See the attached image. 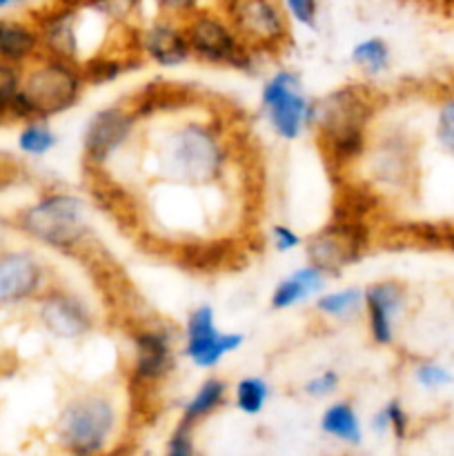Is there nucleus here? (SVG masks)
<instances>
[{
    "label": "nucleus",
    "mask_w": 454,
    "mask_h": 456,
    "mask_svg": "<svg viewBox=\"0 0 454 456\" xmlns=\"http://www.w3.org/2000/svg\"><path fill=\"white\" fill-rule=\"evenodd\" d=\"M154 4L158 9V13H163V16H172L182 20L190 13H194L196 9L203 7V0H154Z\"/></svg>",
    "instance_id": "obj_34"
},
{
    "label": "nucleus",
    "mask_w": 454,
    "mask_h": 456,
    "mask_svg": "<svg viewBox=\"0 0 454 456\" xmlns=\"http://www.w3.org/2000/svg\"><path fill=\"white\" fill-rule=\"evenodd\" d=\"M85 76L78 62L43 53L22 67L20 92L13 98V120H49L78 105Z\"/></svg>",
    "instance_id": "obj_3"
},
{
    "label": "nucleus",
    "mask_w": 454,
    "mask_h": 456,
    "mask_svg": "<svg viewBox=\"0 0 454 456\" xmlns=\"http://www.w3.org/2000/svg\"><path fill=\"white\" fill-rule=\"evenodd\" d=\"M43 56V40L34 18L0 16V61L25 67Z\"/></svg>",
    "instance_id": "obj_17"
},
{
    "label": "nucleus",
    "mask_w": 454,
    "mask_h": 456,
    "mask_svg": "<svg viewBox=\"0 0 454 456\" xmlns=\"http://www.w3.org/2000/svg\"><path fill=\"white\" fill-rule=\"evenodd\" d=\"M236 3H239V0H218V7H221V9H225V12H227V9H230V7H234Z\"/></svg>",
    "instance_id": "obj_37"
},
{
    "label": "nucleus",
    "mask_w": 454,
    "mask_h": 456,
    "mask_svg": "<svg viewBox=\"0 0 454 456\" xmlns=\"http://www.w3.org/2000/svg\"><path fill=\"white\" fill-rule=\"evenodd\" d=\"M245 343L239 332H221L214 316V307L199 305L190 312L185 325V352L187 359L200 370L216 368L225 356L234 354Z\"/></svg>",
    "instance_id": "obj_13"
},
{
    "label": "nucleus",
    "mask_w": 454,
    "mask_h": 456,
    "mask_svg": "<svg viewBox=\"0 0 454 456\" xmlns=\"http://www.w3.org/2000/svg\"><path fill=\"white\" fill-rule=\"evenodd\" d=\"M316 312L325 319L350 321L359 312H363V289L361 288H343L334 292H320L314 303Z\"/></svg>",
    "instance_id": "obj_22"
},
{
    "label": "nucleus",
    "mask_w": 454,
    "mask_h": 456,
    "mask_svg": "<svg viewBox=\"0 0 454 456\" xmlns=\"http://www.w3.org/2000/svg\"><path fill=\"white\" fill-rule=\"evenodd\" d=\"M227 395H230V387L221 377L205 379L199 390L194 392V396L185 401L178 421L190 423V426L196 428L203 419L212 417L214 412H218L227 403Z\"/></svg>",
    "instance_id": "obj_21"
},
{
    "label": "nucleus",
    "mask_w": 454,
    "mask_h": 456,
    "mask_svg": "<svg viewBox=\"0 0 454 456\" xmlns=\"http://www.w3.org/2000/svg\"><path fill=\"white\" fill-rule=\"evenodd\" d=\"M439 3L443 4L445 9H452V12H454V0H439Z\"/></svg>",
    "instance_id": "obj_38"
},
{
    "label": "nucleus",
    "mask_w": 454,
    "mask_h": 456,
    "mask_svg": "<svg viewBox=\"0 0 454 456\" xmlns=\"http://www.w3.org/2000/svg\"><path fill=\"white\" fill-rule=\"evenodd\" d=\"M338 383H341V377L334 370H325V372L316 374L310 381H305L303 386V392H305L310 399H328L334 392L338 390Z\"/></svg>",
    "instance_id": "obj_31"
},
{
    "label": "nucleus",
    "mask_w": 454,
    "mask_h": 456,
    "mask_svg": "<svg viewBox=\"0 0 454 456\" xmlns=\"http://www.w3.org/2000/svg\"><path fill=\"white\" fill-rule=\"evenodd\" d=\"M56 142L58 136L49 127L47 120H27L18 134V150L25 156H34V159L49 154L56 147Z\"/></svg>",
    "instance_id": "obj_24"
},
{
    "label": "nucleus",
    "mask_w": 454,
    "mask_h": 456,
    "mask_svg": "<svg viewBox=\"0 0 454 456\" xmlns=\"http://www.w3.org/2000/svg\"><path fill=\"white\" fill-rule=\"evenodd\" d=\"M13 227L29 240L62 254H85L92 243L87 203L71 191L43 194L13 216Z\"/></svg>",
    "instance_id": "obj_4"
},
{
    "label": "nucleus",
    "mask_w": 454,
    "mask_h": 456,
    "mask_svg": "<svg viewBox=\"0 0 454 456\" xmlns=\"http://www.w3.org/2000/svg\"><path fill=\"white\" fill-rule=\"evenodd\" d=\"M408 289L394 279L377 281L363 289V312L368 319V332L377 346L394 343L396 319L405 307Z\"/></svg>",
    "instance_id": "obj_16"
},
{
    "label": "nucleus",
    "mask_w": 454,
    "mask_h": 456,
    "mask_svg": "<svg viewBox=\"0 0 454 456\" xmlns=\"http://www.w3.org/2000/svg\"><path fill=\"white\" fill-rule=\"evenodd\" d=\"M377 114V98L363 85H345L314 102L312 127L325 156L336 169L350 167L368 151V129Z\"/></svg>",
    "instance_id": "obj_2"
},
{
    "label": "nucleus",
    "mask_w": 454,
    "mask_h": 456,
    "mask_svg": "<svg viewBox=\"0 0 454 456\" xmlns=\"http://www.w3.org/2000/svg\"><path fill=\"white\" fill-rule=\"evenodd\" d=\"M227 13L243 43L256 56L279 53L292 38V20L280 0H239Z\"/></svg>",
    "instance_id": "obj_9"
},
{
    "label": "nucleus",
    "mask_w": 454,
    "mask_h": 456,
    "mask_svg": "<svg viewBox=\"0 0 454 456\" xmlns=\"http://www.w3.org/2000/svg\"><path fill=\"white\" fill-rule=\"evenodd\" d=\"M261 105L267 123L283 141H296L307 127H312L314 101L303 94L301 78L289 69H279L265 80L261 92Z\"/></svg>",
    "instance_id": "obj_8"
},
{
    "label": "nucleus",
    "mask_w": 454,
    "mask_h": 456,
    "mask_svg": "<svg viewBox=\"0 0 454 456\" xmlns=\"http://www.w3.org/2000/svg\"><path fill=\"white\" fill-rule=\"evenodd\" d=\"M22 3H27V0H0V12H9V9L20 7Z\"/></svg>",
    "instance_id": "obj_35"
},
{
    "label": "nucleus",
    "mask_w": 454,
    "mask_h": 456,
    "mask_svg": "<svg viewBox=\"0 0 454 456\" xmlns=\"http://www.w3.org/2000/svg\"><path fill=\"white\" fill-rule=\"evenodd\" d=\"M383 412L387 417V426H390V435L394 436L396 441H405L408 436V428H409V417L405 412V408L401 405L399 399H392L383 405Z\"/></svg>",
    "instance_id": "obj_32"
},
{
    "label": "nucleus",
    "mask_w": 454,
    "mask_h": 456,
    "mask_svg": "<svg viewBox=\"0 0 454 456\" xmlns=\"http://www.w3.org/2000/svg\"><path fill=\"white\" fill-rule=\"evenodd\" d=\"M165 452H167L169 456H191V454H196L194 426L178 421L176 428H174V432L169 435L167 445H165Z\"/></svg>",
    "instance_id": "obj_28"
},
{
    "label": "nucleus",
    "mask_w": 454,
    "mask_h": 456,
    "mask_svg": "<svg viewBox=\"0 0 454 456\" xmlns=\"http://www.w3.org/2000/svg\"><path fill=\"white\" fill-rule=\"evenodd\" d=\"M320 432L345 445L363 444V421L350 401H334L320 414Z\"/></svg>",
    "instance_id": "obj_20"
},
{
    "label": "nucleus",
    "mask_w": 454,
    "mask_h": 456,
    "mask_svg": "<svg viewBox=\"0 0 454 456\" xmlns=\"http://www.w3.org/2000/svg\"><path fill=\"white\" fill-rule=\"evenodd\" d=\"M414 381L423 387V390H441V387L450 386L454 381V377L450 374L448 368L439 363H432V361H423L414 368Z\"/></svg>",
    "instance_id": "obj_27"
},
{
    "label": "nucleus",
    "mask_w": 454,
    "mask_h": 456,
    "mask_svg": "<svg viewBox=\"0 0 454 456\" xmlns=\"http://www.w3.org/2000/svg\"><path fill=\"white\" fill-rule=\"evenodd\" d=\"M20 83H22V67L0 61V125L13 120L12 105H13V98H16L18 92H20Z\"/></svg>",
    "instance_id": "obj_26"
},
{
    "label": "nucleus",
    "mask_w": 454,
    "mask_h": 456,
    "mask_svg": "<svg viewBox=\"0 0 454 456\" xmlns=\"http://www.w3.org/2000/svg\"><path fill=\"white\" fill-rule=\"evenodd\" d=\"M368 160L369 174L381 185H403L405 176L409 172V151L403 138L385 136L383 141H377L372 147L368 145Z\"/></svg>",
    "instance_id": "obj_18"
},
{
    "label": "nucleus",
    "mask_w": 454,
    "mask_h": 456,
    "mask_svg": "<svg viewBox=\"0 0 454 456\" xmlns=\"http://www.w3.org/2000/svg\"><path fill=\"white\" fill-rule=\"evenodd\" d=\"M280 4L288 12L289 20L298 22L307 29H314L316 20H319V0H280Z\"/></svg>",
    "instance_id": "obj_30"
},
{
    "label": "nucleus",
    "mask_w": 454,
    "mask_h": 456,
    "mask_svg": "<svg viewBox=\"0 0 454 456\" xmlns=\"http://www.w3.org/2000/svg\"><path fill=\"white\" fill-rule=\"evenodd\" d=\"M120 430L118 405L102 392H87L61 410L56 436L62 450L76 456L109 452Z\"/></svg>",
    "instance_id": "obj_5"
},
{
    "label": "nucleus",
    "mask_w": 454,
    "mask_h": 456,
    "mask_svg": "<svg viewBox=\"0 0 454 456\" xmlns=\"http://www.w3.org/2000/svg\"><path fill=\"white\" fill-rule=\"evenodd\" d=\"M270 240H272V245H274L276 252H280V254L294 252V249H298L303 245L301 236H298L289 225H280V223L279 225L272 227Z\"/></svg>",
    "instance_id": "obj_33"
},
{
    "label": "nucleus",
    "mask_w": 454,
    "mask_h": 456,
    "mask_svg": "<svg viewBox=\"0 0 454 456\" xmlns=\"http://www.w3.org/2000/svg\"><path fill=\"white\" fill-rule=\"evenodd\" d=\"M436 141L454 159V98L441 105L436 116Z\"/></svg>",
    "instance_id": "obj_29"
},
{
    "label": "nucleus",
    "mask_w": 454,
    "mask_h": 456,
    "mask_svg": "<svg viewBox=\"0 0 454 456\" xmlns=\"http://www.w3.org/2000/svg\"><path fill=\"white\" fill-rule=\"evenodd\" d=\"M156 167L169 181L182 185H212L230 165V145L214 120H182L156 142Z\"/></svg>",
    "instance_id": "obj_1"
},
{
    "label": "nucleus",
    "mask_w": 454,
    "mask_h": 456,
    "mask_svg": "<svg viewBox=\"0 0 454 456\" xmlns=\"http://www.w3.org/2000/svg\"><path fill=\"white\" fill-rule=\"evenodd\" d=\"M134 359L129 379L134 387L150 390L160 386L176 368L174 334L165 325H138L132 332Z\"/></svg>",
    "instance_id": "obj_12"
},
{
    "label": "nucleus",
    "mask_w": 454,
    "mask_h": 456,
    "mask_svg": "<svg viewBox=\"0 0 454 456\" xmlns=\"http://www.w3.org/2000/svg\"><path fill=\"white\" fill-rule=\"evenodd\" d=\"M9 227H12V225H9V223L4 221L3 216H0V243H3V240H4V236H7Z\"/></svg>",
    "instance_id": "obj_36"
},
{
    "label": "nucleus",
    "mask_w": 454,
    "mask_h": 456,
    "mask_svg": "<svg viewBox=\"0 0 454 456\" xmlns=\"http://www.w3.org/2000/svg\"><path fill=\"white\" fill-rule=\"evenodd\" d=\"M36 314H38L45 332L61 341H78V338L87 337L96 325L87 303L58 285H52L43 297H38Z\"/></svg>",
    "instance_id": "obj_14"
},
{
    "label": "nucleus",
    "mask_w": 454,
    "mask_h": 456,
    "mask_svg": "<svg viewBox=\"0 0 454 456\" xmlns=\"http://www.w3.org/2000/svg\"><path fill=\"white\" fill-rule=\"evenodd\" d=\"M136 47L147 61L160 67H181L191 58L182 20L163 13L147 27L136 29Z\"/></svg>",
    "instance_id": "obj_15"
},
{
    "label": "nucleus",
    "mask_w": 454,
    "mask_h": 456,
    "mask_svg": "<svg viewBox=\"0 0 454 456\" xmlns=\"http://www.w3.org/2000/svg\"><path fill=\"white\" fill-rule=\"evenodd\" d=\"M141 118L134 111L132 102H116L102 107L89 118L83 134V151L89 167L102 169L116 154L127 147L138 129Z\"/></svg>",
    "instance_id": "obj_10"
},
{
    "label": "nucleus",
    "mask_w": 454,
    "mask_h": 456,
    "mask_svg": "<svg viewBox=\"0 0 454 456\" xmlns=\"http://www.w3.org/2000/svg\"><path fill=\"white\" fill-rule=\"evenodd\" d=\"M43 258L29 249H0V310L38 301L52 288Z\"/></svg>",
    "instance_id": "obj_11"
},
{
    "label": "nucleus",
    "mask_w": 454,
    "mask_h": 456,
    "mask_svg": "<svg viewBox=\"0 0 454 456\" xmlns=\"http://www.w3.org/2000/svg\"><path fill=\"white\" fill-rule=\"evenodd\" d=\"M191 58L214 67L254 71L256 53L243 43L230 13L221 7H200L182 18Z\"/></svg>",
    "instance_id": "obj_6"
},
{
    "label": "nucleus",
    "mask_w": 454,
    "mask_h": 456,
    "mask_svg": "<svg viewBox=\"0 0 454 456\" xmlns=\"http://www.w3.org/2000/svg\"><path fill=\"white\" fill-rule=\"evenodd\" d=\"M352 62L359 71H363V76L368 78H378L381 74H385L390 69V45L383 38H365L352 47L350 53Z\"/></svg>",
    "instance_id": "obj_23"
},
{
    "label": "nucleus",
    "mask_w": 454,
    "mask_h": 456,
    "mask_svg": "<svg viewBox=\"0 0 454 456\" xmlns=\"http://www.w3.org/2000/svg\"><path fill=\"white\" fill-rule=\"evenodd\" d=\"M328 276L329 274H325L320 267L312 265V263L298 267L276 285L270 298L272 307L274 310H289V307L310 301L312 297H319L328 285Z\"/></svg>",
    "instance_id": "obj_19"
},
{
    "label": "nucleus",
    "mask_w": 454,
    "mask_h": 456,
    "mask_svg": "<svg viewBox=\"0 0 454 456\" xmlns=\"http://www.w3.org/2000/svg\"><path fill=\"white\" fill-rule=\"evenodd\" d=\"M369 245L363 218L338 209L336 218L305 243V256L325 274H338L363 258Z\"/></svg>",
    "instance_id": "obj_7"
},
{
    "label": "nucleus",
    "mask_w": 454,
    "mask_h": 456,
    "mask_svg": "<svg viewBox=\"0 0 454 456\" xmlns=\"http://www.w3.org/2000/svg\"><path fill=\"white\" fill-rule=\"evenodd\" d=\"M270 401V383L261 377H245L234 386V405L243 414L256 417Z\"/></svg>",
    "instance_id": "obj_25"
}]
</instances>
